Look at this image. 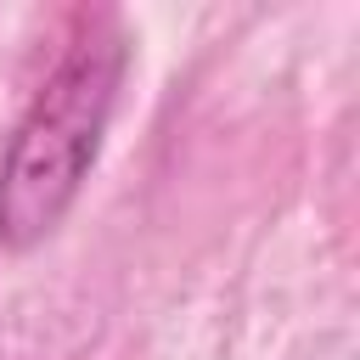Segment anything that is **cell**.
Instances as JSON below:
<instances>
[{
	"instance_id": "cell-1",
	"label": "cell",
	"mask_w": 360,
	"mask_h": 360,
	"mask_svg": "<svg viewBox=\"0 0 360 360\" xmlns=\"http://www.w3.org/2000/svg\"><path fill=\"white\" fill-rule=\"evenodd\" d=\"M129 68V39L112 11H79L73 34L28 90L0 152V248H39L79 202Z\"/></svg>"
}]
</instances>
